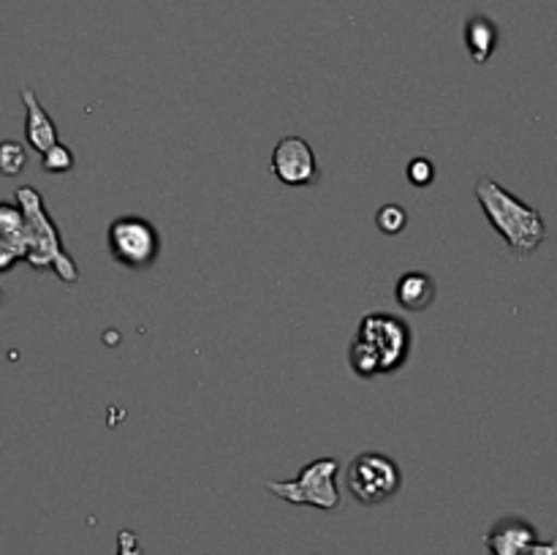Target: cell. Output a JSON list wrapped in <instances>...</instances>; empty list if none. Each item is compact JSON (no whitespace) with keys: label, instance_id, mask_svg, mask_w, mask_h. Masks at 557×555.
<instances>
[{"label":"cell","instance_id":"6","mask_svg":"<svg viewBox=\"0 0 557 555\" xmlns=\"http://www.w3.org/2000/svg\"><path fill=\"white\" fill-rule=\"evenodd\" d=\"M346 488L359 504L379 506L395 498L403 488L400 466L384 452H362L346 471Z\"/></svg>","mask_w":557,"mask_h":555},{"label":"cell","instance_id":"2","mask_svg":"<svg viewBox=\"0 0 557 555\" xmlns=\"http://www.w3.org/2000/svg\"><path fill=\"white\" fill-rule=\"evenodd\" d=\"M476 201L482 207L484 218L490 221V226L500 234V239L509 245L511 254L525 259L547 239V223H544L542 212L536 207L525 205L520 196L506 190L493 177L479 180Z\"/></svg>","mask_w":557,"mask_h":555},{"label":"cell","instance_id":"12","mask_svg":"<svg viewBox=\"0 0 557 555\" xmlns=\"http://www.w3.org/2000/svg\"><path fill=\"white\" fill-rule=\"evenodd\" d=\"M0 237L20 245V248L27 254V223H25V215H22L20 205L0 201Z\"/></svg>","mask_w":557,"mask_h":555},{"label":"cell","instance_id":"9","mask_svg":"<svg viewBox=\"0 0 557 555\" xmlns=\"http://www.w3.org/2000/svg\"><path fill=\"white\" fill-rule=\"evenodd\" d=\"M22 103H25V139L27 145L36 152H47L49 147L58 145V128H54V120L49 118L47 109L38 103V96L30 87H22L20 90Z\"/></svg>","mask_w":557,"mask_h":555},{"label":"cell","instance_id":"10","mask_svg":"<svg viewBox=\"0 0 557 555\" xmlns=\"http://www.w3.org/2000/svg\"><path fill=\"white\" fill-rule=\"evenodd\" d=\"M395 299L400 308L422 313L435 299V281L428 272H403L395 283Z\"/></svg>","mask_w":557,"mask_h":555},{"label":"cell","instance_id":"3","mask_svg":"<svg viewBox=\"0 0 557 555\" xmlns=\"http://www.w3.org/2000/svg\"><path fill=\"white\" fill-rule=\"evenodd\" d=\"M16 205H20L27 223V264L33 270H52L63 283L79 281L76 261L65 250L63 234H60V226L47 212L41 194L36 188H30V185H22L16 190Z\"/></svg>","mask_w":557,"mask_h":555},{"label":"cell","instance_id":"7","mask_svg":"<svg viewBox=\"0 0 557 555\" xmlns=\"http://www.w3.org/2000/svg\"><path fill=\"white\" fill-rule=\"evenodd\" d=\"M270 166L272 174L288 188H305L319 180V161L302 136H283L272 150Z\"/></svg>","mask_w":557,"mask_h":555},{"label":"cell","instance_id":"13","mask_svg":"<svg viewBox=\"0 0 557 555\" xmlns=\"http://www.w3.org/2000/svg\"><path fill=\"white\" fill-rule=\"evenodd\" d=\"M25 166H27L25 145L14 139L0 141V174H3V177H16Z\"/></svg>","mask_w":557,"mask_h":555},{"label":"cell","instance_id":"18","mask_svg":"<svg viewBox=\"0 0 557 555\" xmlns=\"http://www.w3.org/2000/svg\"><path fill=\"white\" fill-rule=\"evenodd\" d=\"M531 555H557V542H542V539H539Z\"/></svg>","mask_w":557,"mask_h":555},{"label":"cell","instance_id":"4","mask_svg":"<svg viewBox=\"0 0 557 555\" xmlns=\"http://www.w3.org/2000/svg\"><path fill=\"white\" fill-rule=\"evenodd\" d=\"M337 473H341V462L335 457H315L294 479H286V482H267V490L272 495H277V498L288 501V504L332 511L341 506Z\"/></svg>","mask_w":557,"mask_h":555},{"label":"cell","instance_id":"8","mask_svg":"<svg viewBox=\"0 0 557 555\" xmlns=\"http://www.w3.org/2000/svg\"><path fill=\"white\" fill-rule=\"evenodd\" d=\"M536 542V528L522 520V517H504L484 536L490 555H531Z\"/></svg>","mask_w":557,"mask_h":555},{"label":"cell","instance_id":"19","mask_svg":"<svg viewBox=\"0 0 557 555\" xmlns=\"http://www.w3.org/2000/svg\"><path fill=\"white\" fill-rule=\"evenodd\" d=\"M0 303H3V292H0Z\"/></svg>","mask_w":557,"mask_h":555},{"label":"cell","instance_id":"15","mask_svg":"<svg viewBox=\"0 0 557 555\" xmlns=\"http://www.w3.org/2000/svg\"><path fill=\"white\" fill-rule=\"evenodd\" d=\"M74 152H71V147L63 145V141H58V145L49 147L47 152H41V169L47 174H65L74 169Z\"/></svg>","mask_w":557,"mask_h":555},{"label":"cell","instance_id":"5","mask_svg":"<svg viewBox=\"0 0 557 555\" xmlns=\"http://www.w3.org/2000/svg\"><path fill=\"white\" fill-rule=\"evenodd\" d=\"M109 256L128 270H147L161 256V234L156 223L141 215H123L109 223Z\"/></svg>","mask_w":557,"mask_h":555},{"label":"cell","instance_id":"1","mask_svg":"<svg viewBox=\"0 0 557 555\" xmlns=\"http://www.w3.org/2000/svg\"><path fill=\"white\" fill-rule=\"evenodd\" d=\"M411 357V326L395 313H368L348 346V365L359 379L397 373Z\"/></svg>","mask_w":557,"mask_h":555},{"label":"cell","instance_id":"14","mask_svg":"<svg viewBox=\"0 0 557 555\" xmlns=\"http://www.w3.org/2000/svg\"><path fill=\"white\" fill-rule=\"evenodd\" d=\"M375 226H379L384 234H389V237L400 234L403 229L408 226L406 207L397 205V201H389V205H384L379 212H375Z\"/></svg>","mask_w":557,"mask_h":555},{"label":"cell","instance_id":"11","mask_svg":"<svg viewBox=\"0 0 557 555\" xmlns=\"http://www.w3.org/2000/svg\"><path fill=\"white\" fill-rule=\"evenodd\" d=\"M466 47L473 63L484 65L493 58L495 47H498V27H495V22L490 16L479 14L466 22Z\"/></svg>","mask_w":557,"mask_h":555},{"label":"cell","instance_id":"16","mask_svg":"<svg viewBox=\"0 0 557 555\" xmlns=\"http://www.w3.org/2000/svg\"><path fill=\"white\" fill-rule=\"evenodd\" d=\"M406 177L413 188H428V185H433L435 180V163L424 156L411 158L406 169Z\"/></svg>","mask_w":557,"mask_h":555},{"label":"cell","instance_id":"17","mask_svg":"<svg viewBox=\"0 0 557 555\" xmlns=\"http://www.w3.org/2000/svg\"><path fill=\"white\" fill-rule=\"evenodd\" d=\"M20 261H25V250L20 248V245L9 243V239L0 237V275L9 270H14Z\"/></svg>","mask_w":557,"mask_h":555}]
</instances>
